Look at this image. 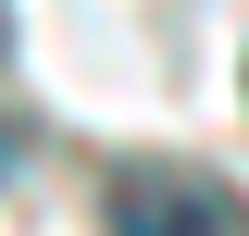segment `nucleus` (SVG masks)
Instances as JSON below:
<instances>
[{
  "label": "nucleus",
  "instance_id": "obj_1",
  "mask_svg": "<svg viewBox=\"0 0 249 236\" xmlns=\"http://www.w3.org/2000/svg\"><path fill=\"white\" fill-rule=\"evenodd\" d=\"M100 224H112V236H249V211H237L224 174H175V162H150V174H112Z\"/></svg>",
  "mask_w": 249,
  "mask_h": 236
},
{
  "label": "nucleus",
  "instance_id": "obj_2",
  "mask_svg": "<svg viewBox=\"0 0 249 236\" xmlns=\"http://www.w3.org/2000/svg\"><path fill=\"white\" fill-rule=\"evenodd\" d=\"M0 174H13V137H0Z\"/></svg>",
  "mask_w": 249,
  "mask_h": 236
}]
</instances>
